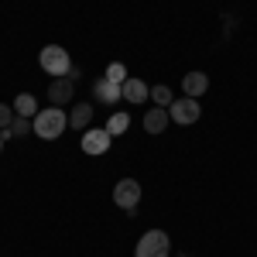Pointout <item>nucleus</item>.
Instances as JSON below:
<instances>
[{
  "label": "nucleus",
  "instance_id": "obj_1",
  "mask_svg": "<svg viewBox=\"0 0 257 257\" xmlns=\"http://www.w3.org/2000/svg\"><path fill=\"white\" fill-rule=\"evenodd\" d=\"M65 113H62L59 106H45V110H38V117L31 120V127H35V134H38L41 141H55L65 134Z\"/></svg>",
  "mask_w": 257,
  "mask_h": 257
},
{
  "label": "nucleus",
  "instance_id": "obj_2",
  "mask_svg": "<svg viewBox=\"0 0 257 257\" xmlns=\"http://www.w3.org/2000/svg\"><path fill=\"white\" fill-rule=\"evenodd\" d=\"M38 65L48 72V76L62 79V76H69L72 59H69V52H65L62 45H45V48H41V55H38Z\"/></svg>",
  "mask_w": 257,
  "mask_h": 257
},
{
  "label": "nucleus",
  "instance_id": "obj_3",
  "mask_svg": "<svg viewBox=\"0 0 257 257\" xmlns=\"http://www.w3.org/2000/svg\"><path fill=\"white\" fill-rule=\"evenodd\" d=\"M168 254H172V240L165 230H148L134 250V257H168Z\"/></svg>",
  "mask_w": 257,
  "mask_h": 257
},
{
  "label": "nucleus",
  "instance_id": "obj_4",
  "mask_svg": "<svg viewBox=\"0 0 257 257\" xmlns=\"http://www.w3.org/2000/svg\"><path fill=\"white\" fill-rule=\"evenodd\" d=\"M113 202H117L120 209H127V213H134L141 202V185L134 178H120L117 185H113Z\"/></svg>",
  "mask_w": 257,
  "mask_h": 257
},
{
  "label": "nucleus",
  "instance_id": "obj_5",
  "mask_svg": "<svg viewBox=\"0 0 257 257\" xmlns=\"http://www.w3.org/2000/svg\"><path fill=\"white\" fill-rule=\"evenodd\" d=\"M199 113H202V106H199V103H196L192 96H182V99H175V103L168 106V117L175 120V123H182V127L196 123Z\"/></svg>",
  "mask_w": 257,
  "mask_h": 257
},
{
  "label": "nucleus",
  "instance_id": "obj_6",
  "mask_svg": "<svg viewBox=\"0 0 257 257\" xmlns=\"http://www.w3.org/2000/svg\"><path fill=\"white\" fill-rule=\"evenodd\" d=\"M110 138H113V134H110L106 127H89V131H82V151L93 155V158H96V155H106Z\"/></svg>",
  "mask_w": 257,
  "mask_h": 257
},
{
  "label": "nucleus",
  "instance_id": "obj_7",
  "mask_svg": "<svg viewBox=\"0 0 257 257\" xmlns=\"http://www.w3.org/2000/svg\"><path fill=\"white\" fill-rule=\"evenodd\" d=\"M93 96H96L99 103H106V106H110V103H120V99H123V96H120V86H117V82H110L106 76H99V79L93 82Z\"/></svg>",
  "mask_w": 257,
  "mask_h": 257
},
{
  "label": "nucleus",
  "instance_id": "obj_8",
  "mask_svg": "<svg viewBox=\"0 0 257 257\" xmlns=\"http://www.w3.org/2000/svg\"><path fill=\"white\" fill-rule=\"evenodd\" d=\"M168 123H172V117H168L165 106H151V110L144 113V131H148V134H165Z\"/></svg>",
  "mask_w": 257,
  "mask_h": 257
},
{
  "label": "nucleus",
  "instance_id": "obj_9",
  "mask_svg": "<svg viewBox=\"0 0 257 257\" xmlns=\"http://www.w3.org/2000/svg\"><path fill=\"white\" fill-rule=\"evenodd\" d=\"M72 93H76V82L69 79V76H62V79H55L52 86H48V99L59 106V103H72Z\"/></svg>",
  "mask_w": 257,
  "mask_h": 257
},
{
  "label": "nucleus",
  "instance_id": "obj_10",
  "mask_svg": "<svg viewBox=\"0 0 257 257\" xmlns=\"http://www.w3.org/2000/svg\"><path fill=\"white\" fill-rule=\"evenodd\" d=\"M182 89H185V96L199 99L206 89H209V76H206V72H189V76L182 79Z\"/></svg>",
  "mask_w": 257,
  "mask_h": 257
},
{
  "label": "nucleus",
  "instance_id": "obj_11",
  "mask_svg": "<svg viewBox=\"0 0 257 257\" xmlns=\"http://www.w3.org/2000/svg\"><path fill=\"white\" fill-rule=\"evenodd\" d=\"M120 96L127 99V103H148L151 93H148V86H144L141 79H127L123 86H120Z\"/></svg>",
  "mask_w": 257,
  "mask_h": 257
},
{
  "label": "nucleus",
  "instance_id": "obj_12",
  "mask_svg": "<svg viewBox=\"0 0 257 257\" xmlns=\"http://www.w3.org/2000/svg\"><path fill=\"white\" fill-rule=\"evenodd\" d=\"M11 106H14V113H18V117H28V120L38 117V99L31 96V93H18Z\"/></svg>",
  "mask_w": 257,
  "mask_h": 257
},
{
  "label": "nucleus",
  "instance_id": "obj_13",
  "mask_svg": "<svg viewBox=\"0 0 257 257\" xmlns=\"http://www.w3.org/2000/svg\"><path fill=\"white\" fill-rule=\"evenodd\" d=\"M89 123H93V103H79V106L69 113V127H76V131H89Z\"/></svg>",
  "mask_w": 257,
  "mask_h": 257
},
{
  "label": "nucleus",
  "instance_id": "obj_14",
  "mask_svg": "<svg viewBox=\"0 0 257 257\" xmlns=\"http://www.w3.org/2000/svg\"><path fill=\"white\" fill-rule=\"evenodd\" d=\"M103 76H106V79H110V82H117V86H123V82L131 79V76H127V69H123V62H110Z\"/></svg>",
  "mask_w": 257,
  "mask_h": 257
},
{
  "label": "nucleus",
  "instance_id": "obj_15",
  "mask_svg": "<svg viewBox=\"0 0 257 257\" xmlns=\"http://www.w3.org/2000/svg\"><path fill=\"white\" fill-rule=\"evenodd\" d=\"M28 131H35V127L28 123V117H14V123H11V127L4 131V138H24Z\"/></svg>",
  "mask_w": 257,
  "mask_h": 257
},
{
  "label": "nucleus",
  "instance_id": "obj_16",
  "mask_svg": "<svg viewBox=\"0 0 257 257\" xmlns=\"http://www.w3.org/2000/svg\"><path fill=\"white\" fill-rule=\"evenodd\" d=\"M127 127H131V117H127V113H113V117L106 120V131H110L113 138H117V134H123Z\"/></svg>",
  "mask_w": 257,
  "mask_h": 257
},
{
  "label": "nucleus",
  "instance_id": "obj_17",
  "mask_svg": "<svg viewBox=\"0 0 257 257\" xmlns=\"http://www.w3.org/2000/svg\"><path fill=\"white\" fill-rule=\"evenodd\" d=\"M151 99H155V106H165V110H168V106L175 103V99H172V89H168V86H155V89H151Z\"/></svg>",
  "mask_w": 257,
  "mask_h": 257
},
{
  "label": "nucleus",
  "instance_id": "obj_18",
  "mask_svg": "<svg viewBox=\"0 0 257 257\" xmlns=\"http://www.w3.org/2000/svg\"><path fill=\"white\" fill-rule=\"evenodd\" d=\"M14 117H18V113H14V106H7V103H0V131H7V127L14 123Z\"/></svg>",
  "mask_w": 257,
  "mask_h": 257
},
{
  "label": "nucleus",
  "instance_id": "obj_19",
  "mask_svg": "<svg viewBox=\"0 0 257 257\" xmlns=\"http://www.w3.org/2000/svg\"><path fill=\"white\" fill-rule=\"evenodd\" d=\"M0 148H4V131H0Z\"/></svg>",
  "mask_w": 257,
  "mask_h": 257
}]
</instances>
